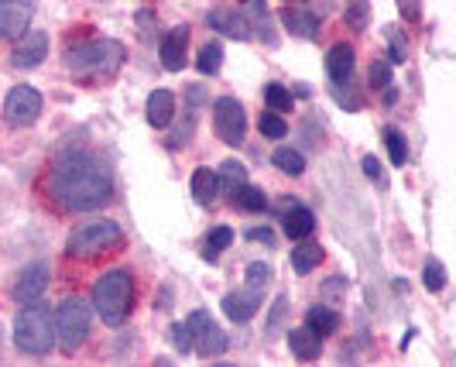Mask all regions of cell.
<instances>
[{
    "mask_svg": "<svg viewBox=\"0 0 456 367\" xmlns=\"http://www.w3.org/2000/svg\"><path fill=\"white\" fill-rule=\"evenodd\" d=\"M48 196L66 213H93L114 200V175L90 151H69L48 172Z\"/></svg>",
    "mask_w": 456,
    "mask_h": 367,
    "instance_id": "6da1fadb",
    "label": "cell"
},
{
    "mask_svg": "<svg viewBox=\"0 0 456 367\" xmlns=\"http://www.w3.org/2000/svg\"><path fill=\"white\" fill-rule=\"evenodd\" d=\"M127 52L120 42L114 38H93V42H83V45H72L66 52V69L76 76V79H110L117 76V69L124 66Z\"/></svg>",
    "mask_w": 456,
    "mask_h": 367,
    "instance_id": "7a4b0ae2",
    "label": "cell"
},
{
    "mask_svg": "<svg viewBox=\"0 0 456 367\" xmlns=\"http://www.w3.org/2000/svg\"><path fill=\"white\" fill-rule=\"evenodd\" d=\"M134 306V278L127 268H114L93 285V309L107 326H120Z\"/></svg>",
    "mask_w": 456,
    "mask_h": 367,
    "instance_id": "3957f363",
    "label": "cell"
},
{
    "mask_svg": "<svg viewBox=\"0 0 456 367\" xmlns=\"http://www.w3.org/2000/svg\"><path fill=\"white\" fill-rule=\"evenodd\" d=\"M14 347L28 357H42L55 347V320L45 302L24 306L14 320Z\"/></svg>",
    "mask_w": 456,
    "mask_h": 367,
    "instance_id": "277c9868",
    "label": "cell"
},
{
    "mask_svg": "<svg viewBox=\"0 0 456 367\" xmlns=\"http://www.w3.org/2000/svg\"><path fill=\"white\" fill-rule=\"evenodd\" d=\"M120 241H124V233H120V227H117L114 220H86V224H79V227L69 233L66 251H69V257L93 261V257H100V254L117 251Z\"/></svg>",
    "mask_w": 456,
    "mask_h": 367,
    "instance_id": "5b68a950",
    "label": "cell"
},
{
    "mask_svg": "<svg viewBox=\"0 0 456 367\" xmlns=\"http://www.w3.org/2000/svg\"><path fill=\"white\" fill-rule=\"evenodd\" d=\"M52 320H55V344L62 347V354H76L79 347L86 344L93 316L90 306L83 298H62Z\"/></svg>",
    "mask_w": 456,
    "mask_h": 367,
    "instance_id": "8992f818",
    "label": "cell"
},
{
    "mask_svg": "<svg viewBox=\"0 0 456 367\" xmlns=\"http://www.w3.org/2000/svg\"><path fill=\"white\" fill-rule=\"evenodd\" d=\"M185 330H189V337H192V350H196V354H203V357H220V354H227L230 337L220 330V322L213 320L206 309L189 313Z\"/></svg>",
    "mask_w": 456,
    "mask_h": 367,
    "instance_id": "52a82bcc",
    "label": "cell"
},
{
    "mask_svg": "<svg viewBox=\"0 0 456 367\" xmlns=\"http://www.w3.org/2000/svg\"><path fill=\"white\" fill-rule=\"evenodd\" d=\"M213 127H216V138L224 144H240L248 138V114L240 107V100L233 96H220L213 103Z\"/></svg>",
    "mask_w": 456,
    "mask_h": 367,
    "instance_id": "ba28073f",
    "label": "cell"
},
{
    "mask_svg": "<svg viewBox=\"0 0 456 367\" xmlns=\"http://www.w3.org/2000/svg\"><path fill=\"white\" fill-rule=\"evenodd\" d=\"M4 117L11 127H31L42 117V93L31 86H14L4 96Z\"/></svg>",
    "mask_w": 456,
    "mask_h": 367,
    "instance_id": "9c48e42d",
    "label": "cell"
},
{
    "mask_svg": "<svg viewBox=\"0 0 456 367\" xmlns=\"http://www.w3.org/2000/svg\"><path fill=\"white\" fill-rule=\"evenodd\" d=\"M45 289H48V265L45 261H31V265H24L21 272H18V281H14L11 296H14V302H21V306H31V302H38V298L45 296Z\"/></svg>",
    "mask_w": 456,
    "mask_h": 367,
    "instance_id": "30bf717a",
    "label": "cell"
},
{
    "mask_svg": "<svg viewBox=\"0 0 456 367\" xmlns=\"http://www.w3.org/2000/svg\"><path fill=\"white\" fill-rule=\"evenodd\" d=\"M206 24L216 28L220 35H227V38H237V42H248L254 35L244 7H213V11L206 14Z\"/></svg>",
    "mask_w": 456,
    "mask_h": 367,
    "instance_id": "8fae6325",
    "label": "cell"
},
{
    "mask_svg": "<svg viewBox=\"0 0 456 367\" xmlns=\"http://www.w3.org/2000/svg\"><path fill=\"white\" fill-rule=\"evenodd\" d=\"M48 55V35L45 31H28L21 42L14 45L11 52V66L14 69H35V66H42Z\"/></svg>",
    "mask_w": 456,
    "mask_h": 367,
    "instance_id": "7c38bea8",
    "label": "cell"
},
{
    "mask_svg": "<svg viewBox=\"0 0 456 367\" xmlns=\"http://www.w3.org/2000/svg\"><path fill=\"white\" fill-rule=\"evenodd\" d=\"M281 24H285L292 35L305 38V42H316L322 31V18L313 7H285V11H281Z\"/></svg>",
    "mask_w": 456,
    "mask_h": 367,
    "instance_id": "4fadbf2b",
    "label": "cell"
},
{
    "mask_svg": "<svg viewBox=\"0 0 456 367\" xmlns=\"http://www.w3.org/2000/svg\"><path fill=\"white\" fill-rule=\"evenodd\" d=\"M354 66H357V52H354V45L337 42V45L330 48V55H326V72H330L333 86H346V83L354 79Z\"/></svg>",
    "mask_w": 456,
    "mask_h": 367,
    "instance_id": "5bb4252c",
    "label": "cell"
},
{
    "mask_svg": "<svg viewBox=\"0 0 456 367\" xmlns=\"http://www.w3.org/2000/svg\"><path fill=\"white\" fill-rule=\"evenodd\" d=\"M35 7L31 4H4L0 0V42L4 38H18L28 35V24H31Z\"/></svg>",
    "mask_w": 456,
    "mask_h": 367,
    "instance_id": "9a60e30c",
    "label": "cell"
},
{
    "mask_svg": "<svg viewBox=\"0 0 456 367\" xmlns=\"http://www.w3.org/2000/svg\"><path fill=\"white\" fill-rule=\"evenodd\" d=\"M185 48H189V28H172L165 38H161L159 45V55H161V66L168 72H183L185 66Z\"/></svg>",
    "mask_w": 456,
    "mask_h": 367,
    "instance_id": "2e32d148",
    "label": "cell"
},
{
    "mask_svg": "<svg viewBox=\"0 0 456 367\" xmlns=\"http://www.w3.org/2000/svg\"><path fill=\"white\" fill-rule=\"evenodd\" d=\"M261 298L257 292H248V289H240V292H227L224 296V313H227L233 322H248L261 309Z\"/></svg>",
    "mask_w": 456,
    "mask_h": 367,
    "instance_id": "e0dca14e",
    "label": "cell"
},
{
    "mask_svg": "<svg viewBox=\"0 0 456 367\" xmlns=\"http://www.w3.org/2000/svg\"><path fill=\"white\" fill-rule=\"evenodd\" d=\"M281 227H285V233H289L292 241H305V237L316 230V216H313V209H309V207H298V203H292V207H285Z\"/></svg>",
    "mask_w": 456,
    "mask_h": 367,
    "instance_id": "ac0fdd59",
    "label": "cell"
},
{
    "mask_svg": "<svg viewBox=\"0 0 456 367\" xmlns=\"http://www.w3.org/2000/svg\"><path fill=\"white\" fill-rule=\"evenodd\" d=\"M289 347H292V357H298V361H316L322 340L309 326H296V330H289Z\"/></svg>",
    "mask_w": 456,
    "mask_h": 367,
    "instance_id": "d6986e66",
    "label": "cell"
},
{
    "mask_svg": "<svg viewBox=\"0 0 456 367\" xmlns=\"http://www.w3.org/2000/svg\"><path fill=\"white\" fill-rule=\"evenodd\" d=\"M175 117V96L168 90H155L148 96V124L151 127H168Z\"/></svg>",
    "mask_w": 456,
    "mask_h": 367,
    "instance_id": "ffe728a7",
    "label": "cell"
},
{
    "mask_svg": "<svg viewBox=\"0 0 456 367\" xmlns=\"http://www.w3.org/2000/svg\"><path fill=\"white\" fill-rule=\"evenodd\" d=\"M305 326L316 333V337H330V333H337L340 330V313L337 309H330V306H309V313H305Z\"/></svg>",
    "mask_w": 456,
    "mask_h": 367,
    "instance_id": "44dd1931",
    "label": "cell"
},
{
    "mask_svg": "<svg viewBox=\"0 0 456 367\" xmlns=\"http://www.w3.org/2000/svg\"><path fill=\"white\" fill-rule=\"evenodd\" d=\"M216 189H220V179L209 168H196L192 172V200L200 207H213L216 203Z\"/></svg>",
    "mask_w": 456,
    "mask_h": 367,
    "instance_id": "7402d4cb",
    "label": "cell"
},
{
    "mask_svg": "<svg viewBox=\"0 0 456 367\" xmlns=\"http://www.w3.org/2000/svg\"><path fill=\"white\" fill-rule=\"evenodd\" d=\"M320 261H322V248L320 244H313V241H305V244L292 248V268H296L298 275H309Z\"/></svg>",
    "mask_w": 456,
    "mask_h": 367,
    "instance_id": "603a6c76",
    "label": "cell"
},
{
    "mask_svg": "<svg viewBox=\"0 0 456 367\" xmlns=\"http://www.w3.org/2000/svg\"><path fill=\"white\" fill-rule=\"evenodd\" d=\"M230 200H233V207L248 209V213H261V209L268 207V196H265L257 185H240V189H233Z\"/></svg>",
    "mask_w": 456,
    "mask_h": 367,
    "instance_id": "cb8c5ba5",
    "label": "cell"
},
{
    "mask_svg": "<svg viewBox=\"0 0 456 367\" xmlns=\"http://www.w3.org/2000/svg\"><path fill=\"white\" fill-rule=\"evenodd\" d=\"M272 165L278 168V172H285V175H302L305 172V159L298 155L296 148H274L272 151Z\"/></svg>",
    "mask_w": 456,
    "mask_h": 367,
    "instance_id": "d4e9b609",
    "label": "cell"
},
{
    "mask_svg": "<svg viewBox=\"0 0 456 367\" xmlns=\"http://www.w3.org/2000/svg\"><path fill=\"white\" fill-rule=\"evenodd\" d=\"M224 66V45L220 42H206L200 48V59H196V69L203 72V76H216Z\"/></svg>",
    "mask_w": 456,
    "mask_h": 367,
    "instance_id": "484cf974",
    "label": "cell"
},
{
    "mask_svg": "<svg viewBox=\"0 0 456 367\" xmlns=\"http://www.w3.org/2000/svg\"><path fill=\"white\" fill-rule=\"evenodd\" d=\"M272 265H265V261H251L248 265V278H244V289L248 292H257V296H265V289L272 285Z\"/></svg>",
    "mask_w": 456,
    "mask_h": 367,
    "instance_id": "4316f807",
    "label": "cell"
},
{
    "mask_svg": "<svg viewBox=\"0 0 456 367\" xmlns=\"http://www.w3.org/2000/svg\"><path fill=\"white\" fill-rule=\"evenodd\" d=\"M230 244H233V230H230V227L209 230V237H206V248H203V257H206V261H216V257L224 254V248H230Z\"/></svg>",
    "mask_w": 456,
    "mask_h": 367,
    "instance_id": "83f0119b",
    "label": "cell"
},
{
    "mask_svg": "<svg viewBox=\"0 0 456 367\" xmlns=\"http://www.w3.org/2000/svg\"><path fill=\"white\" fill-rule=\"evenodd\" d=\"M385 144H388V155H391V165H405L409 161V144L402 138V131L398 127H385Z\"/></svg>",
    "mask_w": 456,
    "mask_h": 367,
    "instance_id": "f1b7e54d",
    "label": "cell"
},
{
    "mask_svg": "<svg viewBox=\"0 0 456 367\" xmlns=\"http://www.w3.org/2000/svg\"><path fill=\"white\" fill-rule=\"evenodd\" d=\"M422 285H426L429 292H443V289H446V268H443V261L429 257V261L422 265Z\"/></svg>",
    "mask_w": 456,
    "mask_h": 367,
    "instance_id": "f546056e",
    "label": "cell"
},
{
    "mask_svg": "<svg viewBox=\"0 0 456 367\" xmlns=\"http://www.w3.org/2000/svg\"><path fill=\"white\" fill-rule=\"evenodd\" d=\"M265 103H268L272 114L281 117V110H292V93L285 90L281 83H272V86L265 90Z\"/></svg>",
    "mask_w": 456,
    "mask_h": 367,
    "instance_id": "4dcf8cb0",
    "label": "cell"
},
{
    "mask_svg": "<svg viewBox=\"0 0 456 367\" xmlns=\"http://www.w3.org/2000/svg\"><path fill=\"white\" fill-rule=\"evenodd\" d=\"M220 179H224V185L233 192V189L248 185V168H244L237 159H230V161H224V168H220Z\"/></svg>",
    "mask_w": 456,
    "mask_h": 367,
    "instance_id": "1f68e13d",
    "label": "cell"
},
{
    "mask_svg": "<svg viewBox=\"0 0 456 367\" xmlns=\"http://www.w3.org/2000/svg\"><path fill=\"white\" fill-rule=\"evenodd\" d=\"M385 35H388V59L391 62H405L409 59V38L398 28H385Z\"/></svg>",
    "mask_w": 456,
    "mask_h": 367,
    "instance_id": "d6a6232c",
    "label": "cell"
},
{
    "mask_svg": "<svg viewBox=\"0 0 456 367\" xmlns=\"http://www.w3.org/2000/svg\"><path fill=\"white\" fill-rule=\"evenodd\" d=\"M367 79H370V90H391V66L385 59H374L367 69Z\"/></svg>",
    "mask_w": 456,
    "mask_h": 367,
    "instance_id": "836d02e7",
    "label": "cell"
},
{
    "mask_svg": "<svg viewBox=\"0 0 456 367\" xmlns=\"http://www.w3.org/2000/svg\"><path fill=\"white\" fill-rule=\"evenodd\" d=\"M257 127H261V135H265V138H272V141H278V138H285V135H289V124H285L278 114H272V110H268V114H261Z\"/></svg>",
    "mask_w": 456,
    "mask_h": 367,
    "instance_id": "e575fe53",
    "label": "cell"
},
{
    "mask_svg": "<svg viewBox=\"0 0 456 367\" xmlns=\"http://www.w3.org/2000/svg\"><path fill=\"white\" fill-rule=\"evenodd\" d=\"M285 313H289V296H278L272 302V313H268V320H265V333L274 337L278 330H281V322H285Z\"/></svg>",
    "mask_w": 456,
    "mask_h": 367,
    "instance_id": "d590c367",
    "label": "cell"
},
{
    "mask_svg": "<svg viewBox=\"0 0 456 367\" xmlns=\"http://www.w3.org/2000/svg\"><path fill=\"white\" fill-rule=\"evenodd\" d=\"M367 14H370V4H350L346 7V14H343V21H346V28H354V31H364L367 28Z\"/></svg>",
    "mask_w": 456,
    "mask_h": 367,
    "instance_id": "8d00e7d4",
    "label": "cell"
},
{
    "mask_svg": "<svg viewBox=\"0 0 456 367\" xmlns=\"http://www.w3.org/2000/svg\"><path fill=\"white\" fill-rule=\"evenodd\" d=\"M168 337H172V347L179 350V354H192V337H189V330H185V322H175L172 330H168Z\"/></svg>",
    "mask_w": 456,
    "mask_h": 367,
    "instance_id": "74e56055",
    "label": "cell"
},
{
    "mask_svg": "<svg viewBox=\"0 0 456 367\" xmlns=\"http://www.w3.org/2000/svg\"><path fill=\"white\" fill-rule=\"evenodd\" d=\"M361 165H364V175L367 179H374V183H388V179H385V172H381V161L374 159V155H364V161H361Z\"/></svg>",
    "mask_w": 456,
    "mask_h": 367,
    "instance_id": "f35d334b",
    "label": "cell"
},
{
    "mask_svg": "<svg viewBox=\"0 0 456 367\" xmlns=\"http://www.w3.org/2000/svg\"><path fill=\"white\" fill-rule=\"evenodd\" d=\"M248 241H257V244H274V230L272 227H251L248 230Z\"/></svg>",
    "mask_w": 456,
    "mask_h": 367,
    "instance_id": "ab89813d",
    "label": "cell"
},
{
    "mask_svg": "<svg viewBox=\"0 0 456 367\" xmlns=\"http://www.w3.org/2000/svg\"><path fill=\"white\" fill-rule=\"evenodd\" d=\"M402 14H405V18H409V21H415V18H419V14H422V11H419V7H415V4H409V7H402Z\"/></svg>",
    "mask_w": 456,
    "mask_h": 367,
    "instance_id": "60d3db41",
    "label": "cell"
},
{
    "mask_svg": "<svg viewBox=\"0 0 456 367\" xmlns=\"http://www.w3.org/2000/svg\"><path fill=\"white\" fill-rule=\"evenodd\" d=\"M151 367H175V364H172L168 357H155V364H151Z\"/></svg>",
    "mask_w": 456,
    "mask_h": 367,
    "instance_id": "b9f144b4",
    "label": "cell"
}]
</instances>
